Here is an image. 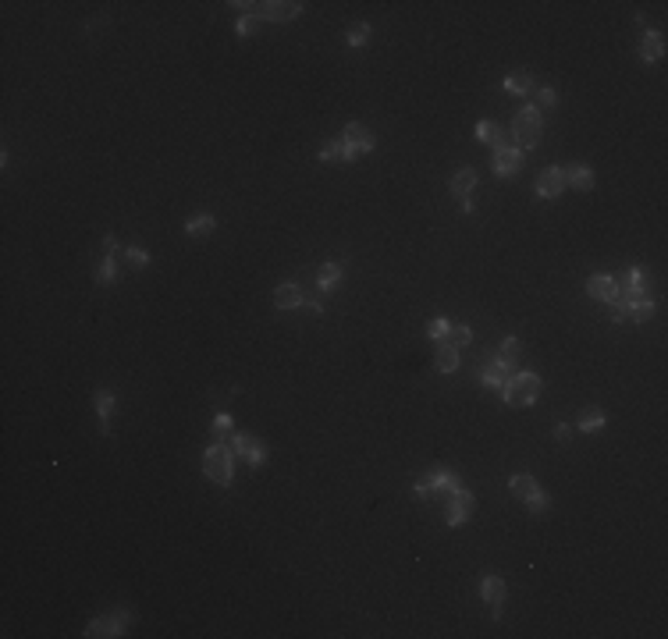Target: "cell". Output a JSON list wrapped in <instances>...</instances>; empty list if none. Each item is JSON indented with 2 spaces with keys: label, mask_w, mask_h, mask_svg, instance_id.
<instances>
[{
  "label": "cell",
  "mask_w": 668,
  "mask_h": 639,
  "mask_svg": "<svg viewBox=\"0 0 668 639\" xmlns=\"http://www.w3.org/2000/svg\"><path fill=\"white\" fill-rule=\"evenodd\" d=\"M203 472L217 486H231V479H235V451H231V444H224V441L210 444L206 454H203Z\"/></svg>",
  "instance_id": "6da1fadb"
},
{
  "label": "cell",
  "mask_w": 668,
  "mask_h": 639,
  "mask_svg": "<svg viewBox=\"0 0 668 639\" xmlns=\"http://www.w3.org/2000/svg\"><path fill=\"white\" fill-rule=\"evenodd\" d=\"M501 398L512 409H526L540 398V377L537 373H512L501 387Z\"/></svg>",
  "instance_id": "7a4b0ae2"
},
{
  "label": "cell",
  "mask_w": 668,
  "mask_h": 639,
  "mask_svg": "<svg viewBox=\"0 0 668 639\" xmlns=\"http://www.w3.org/2000/svg\"><path fill=\"white\" fill-rule=\"evenodd\" d=\"M540 132H544V121H540V110L533 103H526L512 121V139H515V149H533L540 142Z\"/></svg>",
  "instance_id": "3957f363"
},
{
  "label": "cell",
  "mask_w": 668,
  "mask_h": 639,
  "mask_svg": "<svg viewBox=\"0 0 668 639\" xmlns=\"http://www.w3.org/2000/svg\"><path fill=\"white\" fill-rule=\"evenodd\" d=\"M374 135L359 125V121H349L345 125V135H342V160L345 164H352V160H359V157H367V153H374Z\"/></svg>",
  "instance_id": "277c9868"
},
{
  "label": "cell",
  "mask_w": 668,
  "mask_h": 639,
  "mask_svg": "<svg viewBox=\"0 0 668 639\" xmlns=\"http://www.w3.org/2000/svg\"><path fill=\"white\" fill-rule=\"evenodd\" d=\"M459 479H455V472H448V469H434L427 479H423V483H416L412 486V494L419 497V501H427V497H434V494H451V491H459Z\"/></svg>",
  "instance_id": "5b68a950"
},
{
  "label": "cell",
  "mask_w": 668,
  "mask_h": 639,
  "mask_svg": "<svg viewBox=\"0 0 668 639\" xmlns=\"http://www.w3.org/2000/svg\"><path fill=\"white\" fill-rule=\"evenodd\" d=\"M231 8H246V15H256L260 22H292L302 4H295V0H274V4H231Z\"/></svg>",
  "instance_id": "8992f818"
},
{
  "label": "cell",
  "mask_w": 668,
  "mask_h": 639,
  "mask_svg": "<svg viewBox=\"0 0 668 639\" xmlns=\"http://www.w3.org/2000/svg\"><path fill=\"white\" fill-rule=\"evenodd\" d=\"M651 313H654V298H651L647 291L622 295V298H619V306H615V320H619V316H626V320H636V323H644Z\"/></svg>",
  "instance_id": "52a82bcc"
},
{
  "label": "cell",
  "mask_w": 668,
  "mask_h": 639,
  "mask_svg": "<svg viewBox=\"0 0 668 639\" xmlns=\"http://www.w3.org/2000/svg\"><path fill=\"white\" fill-rule=\"evenodd\" d=\"M231 451L238 454V459H246L249 469H260L267 462V444L260 437H253V434H235L231 437Z\"/></svg>",
  "instance_id": "ba28073f"
},
{
  "label": "cell",
  "mask_w": 668,
  "mask_h": 639,
  "mask_svg": "<svg viewBox=\"0 0 668 639\" xmlns=\"http://www.w3.org/2000/svg\"><path fill=\"white\" fill-rule=\"evenodd\" d=\"M128 622H132V611H110V615H103V618H97V622H89V629H85V636L89 639H100V636H125V629H128Z\"/></svg>",
  "instance_id": "9c48e42d"
},
{
  "label": "cell",
  "mask_w": 668,
  "mask_h": 639,
  "mask_svg": "<svg viewBox=\"0 0 668 639\" xmlns=\"http://www.w3.org/2000/svg\"><path fill=\"white\" fill-rule=\"evenodd\" d=\"M469 511H473V494L469 491H451L448 494V508H444V526L448 529H459L466 519H469Z\"/></svg>",
  "instance_id": "30bf717a"
},
{
  "label": "cell",
  "mask_w": 668,
  "mask_h": 639,
  "mask_svg": "<svg viewBox=\"0 0 668 639\" xmlns=\"http://www.w3.org/2000/svg\"><path fill=\"white\" fill-rule=\"evenodd\" d=\"M587 291H590V298L608 302V306H619V298H622L619 281H615V278H608V273H594V278L587 281Z\"/></svg>",
  "instance_id": "8fae6325"
},
{
  "label": "cell",
  "mask_w": 668,
  "mask_h": 639,
  "mask_svg": "<svg viewBox=\"0 0 668 639\" xmlns=\"http://www.w3.org/2000/svg\"><path fill=\"white\" fill-rule=\"evenodd\" d=\"M480 597H483V604H491V618L498 622L501 618V604H505V579H498V575H483Z\"/></svg>",
  "instance_id": "7c38bea8"
},
{
  "label": "cell",
  "mask_w": 668,
  "mask_h": 639,
  "mask_svg": "<svg viewBox=\"0 0 668 639\" xmlns=\"http://www.w3.org/2000/svg\"><path fill=\"white\" fill-rule=\"evenodd\" d=\"M491 167H494V174H501V178H512L515 171L523 167V149H515V146H498V149H494V160H491Z\"/></svg>",
  "instance_id": "4fadbf2b"
},
{
  "label": "cell",
  "mask_w": 668,
  "mask_h": 639,
  "mask_svg": "<svg viewBox=\"0 0 668 639\" xmlns=\"http://www.w3.org/2000/svg\"><path fill=\"white\" fill-rule=\"evenodd\" d=\"M512 373H515V366H512V362H505V359L498 355V359H491L487 366L480 370V384H483V387H494V391H501V387H505V380H508Z\"/></svg>",
  "instance_id": "5bb4252c"
},
{
  "label": "cell",
  "mask_w": 668,
  "mask_h": 639,
  "mask_svg": "<svg viewBox=\"0 0 668 639\" xmlns=\"http://www.w3.org/2000/svg\"><path fill=\"white\" fill-rule=\"evenodd\" d=\"M562 189H565L562 167H548V171H540V178H537V196H540V199H555V196H562Z\"/></svg>",
  "instance_id": "9a60e30c"
},
{
  "label": "cell",
  "mask_w": 668,
  "mask_h": 639,
  "mask_svg": "<svg viewBox=\"0 0 668 639\" xmlns=\"http://www.w3.org/2000/svg\"><path fill=\"white\" fill-rule=\"evenodd\" d=\"M562 178H565V185L580 189V192H590V189H594V167H587V164H569V167L562 171Z\"/></svg>",
  "instance_id": "2e32d148"
},
{
  "label": "cell",
  "mask_w": 668,
  "mask_h": 639,
  "mask_svg": "<svg viewBox=\"0 0 668 639\" xmlns=\"http://www.w3.org/2000/svg\"><path fill=\"white\" fill-rule=\"evenodd\" d=\"M274 306L278 309H302V306H306V295H302L299 284H281L274 291Z\"/></svg>",
  "instance_id": "e0dca14e"
},
{
  "label": "cell",
  "mask_w": 668,
  "mask_h": 639,
  "mask_svg": "<svg viewBox=\"0 0 668 639\" xmlns=\"http://www.w3.org/2000/svg\"><path fill=\"white\" fill-rule=\"evenodd\" d=\"M338 284H342V263H338V259H327V263L320 266V273H317V288H320L324 295H331Z\"/></svg>",
  "instance_id": "ac0fdd59"
},
{
  "label": "cell",
  "mask_w": 668,
  "mask_h": 639,
  "mask_svg": "<svg viewBox=\"0 0 668 639\" xmlns=\"http://www.w3.org/2000/svg\"><path fill=\"white\" fill-rule=\"evenodd\" d=\"M214 228H217V217H214V213H196V217L185 221V235H192V238L214 235Z\"/></svg>",
  "instance_id": "d6986e66"
},
{
  "label": "cell",
  "mask_w": 668,
  "mask_h": 639,
  "mask_svg": "<svg viewBox=\"0 0 668 639\" xmlns=\"http://www.w3.org/2000/svg\"><path fill=\"white\" fill-rule=\"evenodd\" d=\"M640 57L647 60V65H658V60H665V40H661V33H647V36H644Z\"/></svg>",
  "instance_id": "ffe728a7"
},
{
  "label": "cell",
  "mask_w": 668,
  "mask_h": 639,
  "mask_svg": "<svg viewBox=\"0 0 668 639\" xmlns=\"http://www.w3.org/2000/svg\"><path fill=\"white\" fill-rule=\"evenodd\" d=\"M473 189H476V171H473V167H462L459 174L451 178V192L459 196V199H469Z\"/></svg>",
  "instance_id": "44dd1931"
},
{
  "label": "cell",
  "mask_w": 668,
  "mask_h": 639,
  "mask_svg": "<svg viewBox=\"0 0 668 639\" xmlns=\"http://www.w3.org/2000/svg\"><path fill=\"white\" fill-rule=\"evenodd\" d=\"M97 412H100V434H110V416H114V394L97 391Z\"/></svg>",
  "instance_id": "7402d4cb"
},
{
  "label": "cell",
  "mask_w": 668,
  "mask_h": 639,
  "mask_svg": "<svg viewBox=\"0 0 668 639\" xmlns=\"http://www.w3.org/2000/svg\"><path fill=\"white\" fill-rule=\"evenodd\" d=\"M508 491H512L515 497H519V501H526V497L537 491V479H533L530 472H515V476L508 479Z\"/></svg>",
  "instance_id": "603a6c76"
},
{
  "label": "cell",
  "mask_w": 668,
  "mask_h": 639,
  "mask_svg": "<svg viewBox=\"0 0 668 639\" xmlns=\"http://www.w3.org/2000/svg\"><path fill=\"white\" fill-rule=\"evenodd\" d=\"M437 370H441V373H455V370H459V348L448 345V341H441V348H437Z\"/></svg>",
  "instance_id": "cb8c5ba5"
},
{
  "label": "cell",
  "mask_w": 668,
  "mask_h": 639,
  "mask_svg": "<svg viewBox=\"0 0 668 639\" xmlns=\"http://www.w3.org/2000/svg\"><path fill=\"white\" fill-rule=\"evenodd\" d=\"M501 89H505L508 96H526L530 89H533V78H530V75H523V71H519V75H508V78L501 82Z\"/></svg>",
  "instance_id": "d4e9b609"
},
{
  "label": "cell",
  "mask_w": 668,
  "mask_h": 639,
  "mask_svg": "<svg viewBox=\"0 0 668 639\" xmlns=\"http://www.w3.org/2000/svg\"><path fill=\"white\" fill-rule=\"evenodd\" d=\"M619 291H622V295H636V291H647V288H644V270H640V266H633V270L626 273V278L619 281Z\"/></svg>",
  "instance_id": "484cf974"
},
{
  "label": "cell",
  "mask_w": 668,
  "mask_h": 639,
  "mask_svg": "<svg viewBox=\"0 0 668 639\" xmlns=\"http://www.w3.org/2000/svg\"><path fill=\"white\" fill-rule=\"evenodd\" d=\"M476 139H480V142H491L494 149L505 146V139H501V132H498L494 121H476Z\"/></svg>",
  "instance_id": "4316f807"
},
{
  "label": "cell",
  "mask_w": 668,
  "mask_h": 639,
  "mask_svg": "<svg viewBox=\"0 0 668 639\" xmlns=\"http://www.w3.org/2000/svg\"><path fill=\"white\" fill-rule=\"evenodd\" d=\"M97 281H100V284H114V281H117V263H114V256H103V259H100Z\"/></svg>",
  "instance_id": "83f0119b"
},
{
  "label": "cell",
  "mask_w": 668,
  "mask_h": 639,
  "mask_svg": "<svg viewBox=\"0 0 668 639\" xmlns=\"http://www.w3.org/2000/svg\"><path fill=\"white\" fill-rule=\"evenodd\" d=\"M367 40H370V25H367V22L352 25L349 33H345V43H349V46H367Z\"/></svg>",
  "instance_id": "f1b7e54d"
},
{
  "label": "cell",
  "mask_w": 668,
  "mask_h": 639,
  "mask_svg": "<svg viewBox=\"0 0 668 639\" xmlns=\"http://www.w3.org/2000/svg\"><path fill=\"white\" fill-rule=\"evenodd\" d=\"M601 426H604V412H601V409H587V412L580 416V430H583V434L601 430Z\"/></svg>",
  "instance_id": "f546056e"
},
{
  "label": "cell",
  "mask_w": 668,
  "mask_h": 639,
  "mask_svg": "<svg viewBox=\"0 0 668 639\" xmlns=\"http://www.w3.org/2000/svg\"><path fill=\"white\" fill-rule=\"evenodd\" d=\"M526 508H530L533 515H544V511H548V508H551V497H548V494H544V491H540V486H537V491H533V494L526 497Z\"/></svg>",
  "instance_id": "4dcf8cb0"
},
{
  "label": "cell",
  "mask_w": 668,
  "mask_h": 639,
  "mask_svg": "<svg viewBox=\"0 0 668 639\" xmlns=\"http://www.w3.org/2000/svg\"><path fill=\"white\" fill-rule=\"evenodd\" d=\"M317 157L327 164V160H342V139H327L320 149H317Z\"/></svg>",
  "instance_id": "1f68e13d"
},
{
  "label": "cell",
  "mask_w": 668,
  "mask_h": 639,
  "mask_svg": "<svg viewBox=\"0 0 668 639\" xmlns=\"http://www.w3.org/2000/svg\"><path fill=\"white\" fill-rule=\"evenodd\" d=\"M444 341H448V345H455V348H466V345L473 341V330H469V327H451Z\"/></svg>",
  "instance_id": "d6a6232c"
},
{
  "label": "cell",
  "mask_w": 668,
  "mask_h": 639,
  "mask_svg": "<svg viewBox=\"0 0 668 639\" xmlns=\"http://www.w3.org/2000/svg\"><path fill=\"white\" fill-rule=\"evenodd\" d=\"M448 330H451V323H448L444 316H434V320H431V327H427V338H431V341H444V338H448Z\"/></svg>",
  "instance_id": "836d02e7"
},
{
  "label": "cell",
  "mask_w": 668,
  "mask_h": 639,
  "mask_svg": "<svg viewBox=\"0 0 668 639\" xmlns=\"http://www.w3.org/2000/svg\"><path fill=\"white\" fill-rule=\"evenodd\" d=\"M210 430H214V441H224V437L231 434V416H228V412L214 416V426H210Z\"/></svg>",
  "instance_id": "e575fe53"
},
{
  "label": "cell",
  "mask_w": 668,
  "mask_h": 639,
  "mask_svg": "<svg viewBox=\"0 0 668 639\" xmlns=\"http://www.w3.org/2000/svg\"><path fill=\"white\" fill-rule=\"evenodd\" d=\"M519 352H523V348H519V338H505V341H501V359L512 362V366H515V359H519Z\"/></svg>",
  "instance_id": "d590c367"
},
{
  "label": "cell",
  "mask_w": 668,
  "mask_h": 639,
  "mask_svg": "<svg viewBox=\"0 0 668 639\" xmlns=\"http://www.w3.org/2000/svg\"><path fill=\"white\" fill-rule=\"evenodd\" d=\"M256 28H260V18H256V15H242V18H238V36L249 40V36H256Z\"/></svg>",
  "instance_id": "8d00e7d4"
},
{
  "label": "cell",
  "mask_w": 668,
  "mask_h": 639,
  "mask_svg": "<svg viewBox=\"0 0 668 639\" xmlns=\"http://www.w3.org/2000/svg\"><path fill=\"white\" fill-rule=\"evenodd\" d=\"M555 103H558V93H555L551 85H540V89H537V103H533V107L540 110V107H555Z\"/></svg>",
  "instance_id": "74e56055"
},
{
  "label": "cell",
  "mask_w": 668,
  "mask_h": 639,
  "mask_svg": "<svg viewBox=\"0 0 668 639\" xmlns=\"http://www.w3.org/2000/svg\"><path fill=\"white\" fill-rule=\"evenodd\" d=\"M125 256H128V263H132L135 270H146V266H149V253H146V249L128 246V249H125Z\"/></svg>",
  "instance_id": "f35d334b"
},
{
  "label": "cell",
  "mask_w": 668,
  "mask_h": 639,
  "mask_svg": "<svg viewBox=\"0 0 668 639\" xmlns=\"http://www.w3.org/2000/svg\"><path fill=\"white\" fill-rule=\"evenodd\" d=\"M551 434H555V441H558V444H565V441H572V426H569V423H558Z\"/></svg>",
  "instance_id": "ab89813d"
},
{
  "label": "cell",
  "mask_w": 668,
  "mask_h": 639,
  "mask_svg": "<svg viewBox=\"0 0 668 639\" xmlns=\"http://www.w3.org/2000/svg\"><path fill=\"white\" fill-rule=\"evenodd\" d=\"M103 249H107V256L117 253V238H114V235H103Z\"/></svg>",
  "instance_id": "60d3db41"
}]
</instances>
